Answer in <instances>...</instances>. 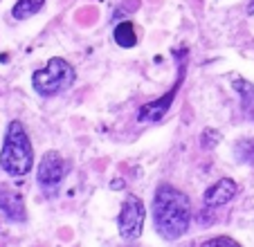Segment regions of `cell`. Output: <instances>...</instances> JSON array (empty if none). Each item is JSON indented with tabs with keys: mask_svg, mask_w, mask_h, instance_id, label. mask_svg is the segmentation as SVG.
Instances as JSON below:
<instances>
[{
	"mask_svg": "<svg viewBox=\"0 0 254 247\" xmlns=\"http://www.w3.org/2000/svg\"><path fill=\"white\" fill-rule=\"evenodd\" d=\"M153 223L155 232L164 241H178L185 236L191 223V202L171 185H160L153 195Z\"/></svg>",
	"mask_w": 254,
	"mask_h": 247,
	"instance_id": "6da1fadb",
	"label": "cell"
},
{
	"mask_svg": "<svg viewBox=\"0 0 254 247\" xmlns=\"http://www.w3.org/2000/svg\"><path fill=\"white\" fill-rule=\"evenodd\" d=\"M0 167L11 178L27 176L34 167L32 144H29V137L25 133V126L18 119L9 122V126H7L5 144H2V153H0Z\"/></svg>",
	"mask_w": 254,
	"mask_h": 247,
	"instance_id": "7a4b0ae2",
	"label": "cell"
},
{
	"mask_svg": "<svg viewBox=\"0 0 254 247\" xmlns=\"http://www.w3.org/2000/svg\"><path fill=\"white\" fill-rule=\"evenodd\" d=\"M74 79H77L74 67H72L65 59L57 57V59H50L45 67L34 72L32 86L41 97H52V95H59V92L67 90V88L74 83Z\"/></svg>",
	"mask_w": 254,
	"mask_h": 247,
	"instance_id": "3957f363",
	"label": "cell"
},
{
	"mask_svg": "<svg viewBox=\"0 0 254 247\" xmlns=\"http://www.w3.org/2000/svg\"><path fill=\"white\" fill-rule=\"evenodd\" d=\"M144 218H146V209L144 202L135 193H126V200L122 204V211L117 216V227L124 241H137L142 236Z\"/></svg>",
	"mask_w": 254,
	"mask_h": 247,
	"instance_id": "277c9868",
	"label": "cell"
},
{
	"mask_svg": "<svg viewBox=\"0 0 254 247\" xmlns=\"http://www.w3.org/2000/svg\"><path fill=\"white\" fill-rule=\"evenodd\" d=\"M63 178H65V162H63V157L54 151L45 153L43 160L39 162V169H36V180H39L41 189L48 195L57 193Z\"/></svg>",
	"mask_w": 254,
	"mask_h": 247,
	"instance_id": "5b68a950",
	"label": "cell"
},
{
	"mask_svg": "<svg viewBox=\"0 0 254 247\" xmlns=\"http://www.w3.org/2000/svg\"><path fill=\"white\" fill-rule=\"evenodd\" d=\"M180 83H183V76L176 81V86H173L164 97H160V99H155V101H149V104H144L142 108H139V113H137L139 122H160V119L167 115V110L171 108V104H173V99H176V92H178V88H180Z\"/></svg>",
	"mask_w": 254,
	"mask_h": 247,
	"instance_id": "8992f818",
	"label": "cell"
},
{
	"mask_svg": "<svg viewBox=\"0 0 254 247\" xmlns=\"http://www.w3.org/2000/svg\"><path fill=\"white\" fill-rule=\"evenodd\" d=\"M0 211L14 223H23L27 218L23 195L14 189H5V186H0Z\"/></svg>",
	"mask_w": 254,
	"mask_h": 247,
	"instance_id": "52a82bcc",
	"label": "cell"
},
{
	"mask_svg": "<svg viewBox=\"0 0 254 247\" xmlns=\"http://www.w3.org/2000/svg\"><path fill=\"white\" fill-rule=\"evenodd\" d=\"M236 191H239L236 182L230 180V178H223V180H218L216 185H211L209 189L205 191V198L202 200H205L207 207H221V204H227L234 198Z\"/></svg>",
	"mask_w": 254,
	"mask_h": 247,
	"instance_id": "ba28073f",
	"label": "cell"
},
{
	"mask_svg": "<svg viewBox=\"0 0 254 247\" xmlns=\"http://www.w3.org/2000/svg\"><path fill=\"white\" fill-rule=\"evenodd\" d=\"M234 88L241 95V108H243V115L250 119V122H254V86L248 83V81H243V79H236Z\"/></svg>",
	"mask_w": 254,
	"mask_h": 247,
	"instance_id": "9c48e42d",
	"label": "cell"
},
{
	"mask_svg": "<svg viewBox=\"0 0 254 247\" xmlns=\"http://www.w3.org/2000/svg\"><path fill=\"white\" fill-rule=\"evenodd\" d=\"M45 0H18L14 5V9H11V16H14L16 20H25L29 18V16L39 14L41 9H43Z\"/></svg>",
	"mask_w": 254,
	"mask_h": 247,
	"instance_id": "30bf717a",
	"label": "cell"
},
{
	"mask_svg": "<svg viewBox=\"0 0 254 247\" xmlns=\"http://www.w3.org/2000/svg\"><path fill=\"white\" fill-rule=\"evenodd\" d=\"M113 38L120 48H135L137 43V34H135V27L130 23H120L113 32Z\"/></svg>",
	"mask_w": 254,
	"mask_h": 247,
	"instance_id": "8fae6325",
	"label": "cell"
},
{
	"mask_svg": "<svg viewBox=\"0 0 254 247\" xmlns=\"http://www.w3.org/2000/svg\"><path fill=\"white\" fill-rule=\"evenodd\" d=\"M236 157L250 167H254V139H241L239 144L234 146Z\"/></svg>",
	"mask_w": 254,
	"mask_h": 247,
	"instance_id": "7c38bea8",
	"label": "cell"
},
{
	"mask_svg": "<svg viewBox=\"0 0 254 247\" xmlns=\"http://www.w3.org/2000/svg\"><path fill=\"white\" fill-rule=\"evenodd\" d=\"M236 247L239 243L234 241V238H227V236H218V238H209V241L202 243V247Z\"/></svg>",
	"mask_w": 254,
	"mask_h": 247,
	"instance_id": "4fadbf2b",
	"label": "cell"
},
{
	"mask_svg": "<svg viewBox=\"0 0 254 247\" xmlns=\"http://www.w3.org/2000/svg\"><path fill=\"white\" fill-rule=\"evenodd\" d=\"M200 144H202L205 148H211L214 144H218V133H214V130H205V133H202Z\"/></svg>",
	"mask_w": 254,
	"mask_h": 247,
	"instance_id": "5bb4252c",
	"label": "cell"
},
{
	"mask_svg": "<svg viewBox=\"0 0 254 247\" xmlns=\"http://www.w3.org/2000/svg\"><path fill=\"white\" fill-rule=\"evenodd\" d=\"M248 11H250V14H254V0H252V2H250V7H248Z\"/></svg>",
	"mask_w": 254,
	"mask_h": 247,
	"instance_id": "9a60e30c",
	"label": "cell"
}]
</instances>
